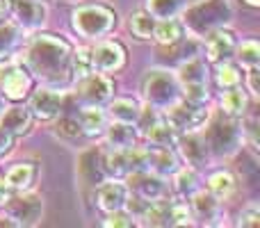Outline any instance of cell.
Wrapping results in <instances>:
<instances>
[{
  "instance_id": "cell-1",
  "label": "cell",
  "mask_w": 260,
  "mask_h": 228,
  "mask_svg": "<svg viewBox=\"0 0 260 228\" xmlns=\"http://www.w3.org/2000/svg\"><path fill=\"white\" fill-rule=\"evenodd\" d=\"M27 69L48 85H64L71 73V48L67 41L50 35L37 37L25 55Z\"/></svg>"
},
{
  "instance_id": "cell-2",
  "label": "cell",
  "mask_w": 260,
  "mask_h": 228,
  "mask_svg": "<svg viewBox=\"0 0 260 228\" xmlns=\"http://www.w3.org/2000/svg\"><path fill=\"white\" fill-rule=\"evenodd\" d=\"M231 18V5L229 0H199L187 12V27L197 35H208V32L221 27Z\"/></svg>"
},
{
  "instance_id": "cell-3",
  "label": "cell",
  "mask_w": 260,
  "mask_h": 228,
  "mask_svg": "<svg viewBox=\"0 0 260 228\" xmlns=\"http://www.w3.org/2000/svg\"><path fill=\"white\" fill-rule=\"evenodd\" d=\"M144 99L155 110H169L180 99L178 78L162 69L148 71V76L144 78Z\"/></svg>"
},
{
  "instance_id": "cell-4",
  "label": "cell",
  "mask_w": 260,
  "mask_h": 228,
  "mask_svg": "<svg viewBox=\"0 0 260 228\" xmlns=\"http://www.w3.org/2000/svg\"><path fill=\"white\" fill-rule=\"evenodd\" d=\"M73 27H76V32H80L82 37H89V39L103 37L114 27V14L101 5L82 7L73 14Z\"/></svg>"
},
{
  "instance_id": "cell-5",
  "label": "cell",
  "mask_w": 260,
  "mask_h": 228,
  "mask_svg": "<svg viewBox=\"0 0 260 228\" xmlns=\"http://www.w3.org/2000/svg\"><path fill=\"white\" fill-rule=\"evenodd\" d=\"M178 85L183 87L185 99L194 103H203L208 99V69L201 59H187L178 69Z\"/></svg>"
},
{
  "instance_id": "cell-6",
  "label": "cell",
  "mask_w": 260,
  "mask_h": 228,
  "mask_svg": "<svg viewBox=\"0 0 260 228\" xmlns=\"http://www.w3.org/2000/svg\"><path fill=\"white\" fill-rule=\"evenodd\" d=\"M244 139L242 128L233 121H215L206 133V146L212 148L215 155H231L238 151L240 142Z\"/></svg>"
},
{
  "instance_id": "cell-7",
  "label": "cell",
  "mask_w": 260,
  "mask_h": 228,
  "mask_svg": "<svg viewBox=\"0 0 260 228\" xmlns=\"http://www.w3.org/2000/svg\"><path fill=\"white\" fill-rule=\"evenodd\" d=\"M9 219L16 226H37L44 215V201L37 194H23V197H9L5 201Z\"/></svg>"
},
{
  "instance_id": "cell-8",
  "label": "cell",
  "mask_w": 260,
  "mask_h": 228,
  "mask_svg": "<svg viewBox=\"0 0 260 228\" xmlns=\"http://www.w3.org/2000/svg\"><path fill=\"white\" fill-rule=\"evenodd\" d=\"M206 121H208V110L201 103H194V101L178 103L176 101L169 108V123L180 133H197L199 128L206 125Z\"/></svg>"
},
{
  "instance_id": "cell-9",
  "label": "cell",
  "mask_w": 260,
  "mask_h": 228,
  "mask_svg": "<svg viewBox=\"0 0 260 228\" xmlns=\"http://www.w3.org/2000/svg\"><path fill=\"white\" fill-rule=\"evenodd\" d=\"M128 178H130L128 185H130V189H133V194H137V197L146 199V201H151V203L165 199L167 183H165L162 176L144 169V171H135V174H130Z\"/></svg>"
},
{
  "instance_id": "cell-10",
  "label": "cell",
  "mask_w": 260,
  "mask_h": 228,
  "mask_svg": "<svg viewBox=\"0 0 260 228\" xmlns=\"http://www.w3.org/2000/svg\"><path fill=\"white\" fill-rule=\"evenodd\" d=\"M27 87H30V80L23 69H18L16 64H0V91L7 99H23L27 94Z\"/></svg>"
},
{
  "instance_id": "cell-11",
  "label": "cell",
  "mask_w": 260,
  "mask_h": 228,
  "mask_svg": "<svg viewBox=\"0 0 260 228\" xmlns=\"http://www.w3.org/2000/svg\"><path fill=\"white\" fill-rule=\"evenodd\" d=\"M64 99L55 89H39L30 101V114H35L41 121H50L62 112Z\"/></svg>"
},
{
  "instance_id": "cell-12",
  "label": "cell",
  "mask_w": 260,
  "mask_h": 228,
  "mask_svg": "<svg viewBox=\"0 0 260 228\" xmlns=\"http://www.w3.org/2000/svg\"><path fill=\"white\" fill-rule=\"evenodd\" d=\"M233 53H235V39L231 32L221 30V27L208 32V59L210 62L221 64L229 57H233Z\"/></svg>"
},
{
  "instance_id": "cell-13",
  "label": "cell",
  "mask_w": 260,
  "mask_h": 228,
  "mask_svg": "<svg viewBox=\"0 0 260 228\" xmlns=\"http://www.w3.org/2000/svg\"><path fill=\"white\" fill-rule=\"evenodd\" d=\"M112 80L105 76H87L85 85L80 89V99L85 101L87 105H103L105 101H110L112 96Z\"/></svg>"
},
{
  "instance_id": "cell-14",
  "label": "cell",
  "mask_w": 260,
  "mask_h": 228,
  "mask_svg": "<svg viewBox=\"0 0 260 228\" xmlns=\"http://www.w3.org/2000/svg\"><path fill=\"white\" fill-rule=\"evenodd\" d=\"M99 187V206L103 208L105 212H114V210H121L126 208L128 201V187L119 180H112V183H101L96 185Z\"/></svg>"
},
{
  "instance_id": "cell-15",
  "label": "cell",
  "mask_w": 260,
  "mask_h": 228,
  "mask_svg": "<svg viewBox=\"0 0 260 228\" xmlns=\"http://www.w3.org/2000/svg\"><path fill=\"white\" fill-rule=\"evenodd\" d=\"M14 14L27 30H35L46 23V5L39 0H14Z\"/></svg>"
},
{
  "instance_id": "cell-16",
  "label": "cell",
  "mask_w": 260,
  "mask_h": 228,
  "mask_svg": "<svg viewBox=\"0 0 260 228\" xmlns=\"http://www.w3.org/2000/svg\"><path fill=\"white\" fill-rule=\"evenodd\" d=\"M94 53V69L103 73H110V71H117V69L123 67V59H126V53L119 44L114 41H108V44H101Z\"/></svg>"
},
{
  "instance_id": "cell-17",
  "label": "cell",
  "mask_w": 260,
  "mask_h": 228,
  "mask_svg": "<svg viewBox=\"0 0 260 228\" xmlns=\"http://www.w3.org/2000/svg\"><path fill=\"white\" fill-rule=\"evenodd\" d=\"M194 201H192V208H194V215L203 221V224L212 226V224H219V217H221V208H219V199H215L210 192H194L192 194Z\"/></svg>"
},
{
  "instance_id": "cell-18",
  "label": "cell",
  "mask_w": 260,
  "mask_h": 228,
  "mask_svg": "<svg viewBox=\"0 0 260 228\" xmlns=\"http://www.w3.org/2000/svg\"><path fill=\"white\" fill-rule=\"evenodd\" d=\"M176 146H178L180 155H183V160L187 162V165L192 167H201L203 162H206L208 157V146L206 142H203L201 137H197V135H187V137H180L178 142H176Z\"/></svg>"
},
{
  "instance_id": "cell-19",
  "label": "cell",
  "mask_w": 260,
  "mask_h": 228,
  "mask_svg": "<svg viewBox=\"0 0 260 228\" xmlns=\"http://www.w3.org/2000/svg\"><path fill=\"white\" fill-rule=\"evenodd\" d=\"M148 171L157 176H169L178 171V157L171 153V148H153L148 151Z\"/></svg>"
},
{
  "instance_id": "cell-20",
  "label": "cell",
  "mask_w": 260,
  "mask_h": 228,
  "mask_svg": "<svg viewBox=\"0 0 260 228\" xmlns=\"http://www.w3.org/2000/svg\"><path fill=\"white\" fill-rule=\"evenodd\" d=\"M80 174L85 178V183L89 185H101L105 178V162L101 160L99 151H89L82 155L80 160Z\"/></svg>"
},
{
  "instance_id": "cell-21",
  "label": "cell",
  "mask_w": 260,
  "mask_h": 228,
  "mask_svg": "<svg viewBox=\"0 0 260 228\" xmlns=\"http://www.w3.org/2000/svg\"><path fill=\"white\" fill-rule=\"evenodd\" d=\"M0 125L7 130L9 135H23L30 128V110L25 108H9L7 112L0 114Z\"/></svg>"
},
{
  "instance_id": "cell-22",
  "label": "cell",
  "mask_w": 260,
  "mask_h": 228,
  "mask_svg": "<svg viewBox=\"0 0 260 228\" xmlns=\"http://www.w3.org/2000/svg\"><path fill=\"white\" fill-rule=\"evenodd\" d=\"M146 137H148V142H151L153 148H171V146H176V142H178V130H176L171 123L157 121V123L148 130Z\"/></svg>"
},
{
  "instance_id": "cell-23",
  "label": "cell",
  "mask_w": 260,
  "mask_h": 228,
  "mask_svg": "<svg viewBox=\"0 0 260 228\" xmlns=\"http://www.w3.org/2000/svg\"><path fill=\"white\" fill-rule=\"evenodd\" d=\"M135 133L133 123H123V121H114L112 125L108 128V142L112 148H130L135 146Z\"/></svg>"
},
{
  "instance_id": "cell-24",
  "label": "cell",
  "mask_w": 260,
  "mask_h": 228,
  "mask_svg": "<svg viewBox=\"0 0 260 228\" xmlns=\"http://www.w3.org/2000/svg\"><path fill=\"white\" fill-rule=\"evenodd\" d=\"M105 174H112L114 178L133 174L130 167V148H114V153H110L105 157Z\"/></svg>"
},
{
  "instance_id": "cell-25",
  "label": "cell",
  "mask_w": 260,
  "mask_h": 228,
  "mask_svg": "<svg viewBox=\"0 0 260 228\" xmlns=\"http://www.w3.org/2000/svg\"><path fill=\"white\" fill-rule=\"evenodd\" d=\"M153 37H155L160 44L165 46H174L183 39V25H180L176 18H162V21L155 23V30H153Z\"/></svg>"
},
{
  "instance_id": "cell-26",
  "label": "cell",
  "mask_w": 260,
  "mask_h": 228,
  "mask_svg": "<svg viewBox=\"0 0 260 228\" xmlns=\"http://www.w3.org/2000/svg\"><path fill=\"white\" fill-rule=\"evenodd\" d=\"M35 174H37V167L32 162H21V165L12 167L7 174V187L12 189H27L35 180Z\"/></svg>"
},
{
  "instance_id": "cell-27",
  "label": "cell",
  "mask_w": 260,
  "mask_h": 228,
  "mask_svg": "<svg viewBox=\"0 0 260 228\" xmlns=\"http://www.w3.org/2000/svg\"><path fill=\"white\" fill-rule=\"evenodd\" d=\"M80 125L82 133L87 135H101L105 130V112L101 105H87L80 112Z\"/></svg>"
},
{
  "instance_id": "cell-28",
  "label": "cell",
  "mask_w": 260,
  "mask_h": 228,
  "mask_svg": "<svg viewBox=\"0 0 260 228\" xmlns=\"http://www.w3.org/2000/svg\"><path fill=\"white\" fill-rule=\"evenodd\" d=\"M71 64H73V76L78 80H85L87 76H91L94 71V53L89 48H78L71 55Z\"/></svg>"
},
{
  "instance_id": "cell-29",
  "label": "cell",
  "mask_w": 260,
  "mask_h": 228,
  "mask_svg": "<svg viewBox=\"0 0 260 228\" xmlns=\"http://www.w3.org/2000/svg\"><path fill=\"white\" fill-rule=\"evenodd\" d=\"M110 114L114 121H123V123H135L139 116V105L130 99H119L110 105Z\"/></svg>"
},
{
  "instance_id": "cell-30",
  "label": "cell",
  "mask_w": 260,
  "mask_h": 228,
  "mask_svg": "<svg viewBox=\"0 0 260 228\" xmlns=\"http://www.w3.org/2000/svg\"><path fill=\"white\" fill-rule=\"evenodd\" d=\"M155 23H157V18H153L148 12H135L130 16V30L139 39H151L153 30H155Z\"/></svg>"
},
{
  "instance_id": "cell-31",
  "label": "cell",
  "mask_w": 260,
  "mask_h": 228,
  "mask_svg": "<svg viewBox=\"0 0 260 228\" xmlns=\"http://www.w3.org/2000/svg\"><path fill=\"white\" fill-rule=\"evenodd\" d=\"M221 110L229 116L244 114V110H247V96H244V91H240L238 87H231L224 94V99H221Z\"/></svg>"
},
{
  "instance_id": "cell-32",
  "label": "cell",
  "mask_w": 260,
  "mask_h": 228,
  "mask_svg": "<svg viewBox=\"0 0 260 228\" xmlns=\"http://www.w3.org/2000/svg\"><path fill=\"white\" fill-rule=\"evenodd\" d=\"M183 9V0H148V14L157 21L162 18H176V14Z\"/></svg>"
},
{
  "instance_id": "cell-33",
  "label": "cell",
  "mask_w": 260,
  "mask_h": 228,
  "mask_svg": "<svg viewBox=\"0 0 260 228\" xmlns=\"http://www.w3.org/2000/svg\"><path fill=\"white\" fill-rule=\"evenodd\" d=\"M233 192H235V178L231 174H226V171H219V174H215L210 178V194L215 199L224 201V199H229Z\"/></svg>"
},
{
  "instance_id": "cell-34",
  "label": "cell",
  "mask_w": 260,
  "mask_h": 228,
  "mask_svg": "<svg viewBox=\"0 0 260 228\" xmlns=\"http://www.w3.org/2000/svg\"><path fill=\"white\" fill-rule=\"evenodd\" d=\"M174 189L178 197H192L194 192L199 189V176L194 169H183L176 174V183Z\"/></svg>"
},
{
  "instance_id": "cell-35",
  "label": "cell",
  "mask_w": 260,
  "mask_h": 228,
  "mask_svg": "<svg viewBox=\"0 0 260 228\" xmlns=\"http://www.w3.org/2000/svg\"><path fill=\"white\" fill-rule=\"evenodd\" d=\"M21 39V30L16 25H0V59H5Z\"/></svg>"
},
{
  "instance_id": "cell-36",
  "label": "cell",
  "mask_w": 260,
  "mask_h": 228,
  "mask_svg": "<svg viewBox=\"0 0 260 228\" xmlns=\"http://www.w3.org/2000/svg\"><path fill=\"white\" fill-rule=\"evenodd\" d=\"M238 59H240V64L247 67V69L258 67L260 64V46H258V41H253V39L244 41V44L238 48Z\"/></svg>"
},
{
  "instance_id": "cell-37",
  "label": "cell",
  "mask_w": 260,
  "mask_h": 228,
  "mask_svg": "<svg viewBox=\"0 0 260 228\" xmlns=\"http://www.w3.org/2000/svg\"><path fill=\"white\" fill-rule=\"evenodd\" d=\"M57 135L64 139H78L82 135V125H80V119L78 116H62V119L57 121Z\"/></svg>"
},
{
  "instance_id": "cell-38",
  "label": "cell",
  "mask_w": 260,
  "mask_h": 228,
  "mask_svg": "<svg viewBox=\"0 0 260 228\" xmlns=\"http://www.w3.org/2000/svg\"><path fill=\"white\" fill-rule=\"evenodd\" d=\"M217 82H219V87H224V89L238 87V85H240V73H238V69L231 67V64H221V67L217 69Z\"/></svg>"
},
{
  "instance_id": "cell-39",
  "label": "cell",
  "mask_w": 260,
  "mask_h": 228,
  "mask_svg": "<svg viewBox=\"0 0 260 228\" xmlns=\"http://www.w3.org/2000/svg\"><path fill=\"white\" fill-rule=\"evenodd\" d=\"M192 224V210L183 201H171V226Z\"/></svg>"
},
{
  "instance_id": "cell-40",
  "label": "cell",
  "mask_w": 260,
  "mask_h": 228,
  "mask_svg": "<svg viewBox=\"0 0 260 228\" xmlns=\"http://www.w3.org/2000/svg\"><path fill=\"white\" fill-rule=\"evenodd\" d=\"M137 128H139V133L142 135H148V130L153 128V125L157 123V112H155V108H144V110H139V116H137Z\"/></svg>"
},
{
  "instance_id": "cell-41",
  "label": "cell",
  "mask_w": 260,
  "mask_h": 228,
  "mask_svg": "<svg viewBox=\"0 0 260 228\" xmlns=\"http://www.w3.org/2000/svg\"><path fill=\"white\" fill-rule=\"evenodd\" d=\"M126 206H128V215L133 217V219H142L144 212H146L148 206H151V201H146V199H142V197H137V194H133V199H128Z\"/></svg>"
},
{
  "instance_id": "cell-42",
  "label": "cell",
  "mask_w": 260,
  "mask_h": 228,
  "mask_svg": "<svg viewBox=\"0 0 260 228\" xmlns=\"http://www.w3.org/2000/svg\"><path fill=\"white\" fill-rule=\"evenodd\" d=\"M105 226H121V228H128V226H133V217H130L128 212H123V208H121V210L110 212V217L105 219Z\"/></svg>"
},
{
  "instance_id": "cell-43",
  "label": "cell",
  "mask_w": 260,
  "mask_h": 228,
  "mask_svg": "<svg viewBox=\"0 0 260 228\" xmlns=\"http://www.w3.org/2000/svg\"><path fill=\"white\" fill-rule=\"evenodd\" d=\"M258 224H260L258 206H249L247 210L240 215V226H258Z\"/></svg>"
},
{
  "instance_id": "cell-44",
  "label": "cell",
  "mask_w": 260,
  "mask_h": 228,
  "mask_svg": "<svg viewBox=\"0 0 260 228\" xmlns=\"http://www.w3.org/2000/svg\"><path fill=\"white\" fill-rule=\"evenodd\" d=\"M258 67H253V69H249V91H251L253 96H258L260 94V85H258Z\"/></svg>"
},
{
  "instance_id": "cell-45",
  "label": "cell",
  "mask_w": 260,
  "mask_h": 228,
  "mask_svg": "<svg viewBox=\"0 0 260 228\" xmlns=\"http://www.w3.org/2000/svg\"><path fill=\"white\" fill-rule=\"evenodd\" d=\"M9 148H12V135H9L7 130L0 125V155H5Z\"/></svg>"
},
{
  "instance_id": "cell-46",
  "label": "cell",
  "mask_w": 260,
  "mask_h": 228,
  "mask_svg": "<svg viewBox=\"0 0 260 228\" xmlns=\"http://www.w3.org/2000/svg\"><path fill=\"white\" fill-rule=\"evenodd\" d=\"M247 3H249V5H253V7H258V5H260V0H247Z\"/></svg>"
},
{
  "instance_id": "cell-47",
  "label": "cell",
  "mask_w": 260,
  "mask_h": 228,
  "mask_svg": "<svg viewBox=\"0 0 260 228\" xmlns=\"http://www.w3.org/2000/svg\"><path fill=\"white\" fill-rule=\"evenodd\" d=\"M5 112V105H3V101H0V114H3Z\"/></svg>"
},
{
  "instance_id": "cell-48",
  "label": "cell",
  "mask_w": 260,
  "mask_h": 228,
  "mask_svg": "<svg viewBox=\"0 0 260 228\" xmlns=\"http://www.w3.org/2000/svg\"><path fill=\"white\" fill-rule=\"evenodd\" d=\"M192 3H199V0H192Z\"/></svg>"
}]
</instances>
